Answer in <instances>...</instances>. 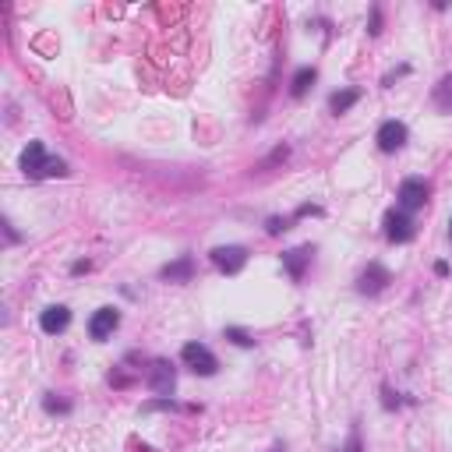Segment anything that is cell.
I'll return each mask as SVG.
<instances>
[{
	"instance_id": "obj_5",
	"label": "cell",
	"mask_w": 452,
	"mask_h": 452,
	"mask_svg": "<svg viewBox=\"0 0 452 452\" xmlns=\"http://www.w3.org/2000/svg\"><path fill=\"white\" fill-rule=\"evenodd\" d=\"M145 382H149V389H152L156 396H170V392H174V385H177V368L159 357V361H152Z\"/></svg>"
},
{
	"instance_id": "obj_9",
	"label": "cell",
	"mask_w": 452,
	"mask_h": 452,
	"mask_svg": "<svg viewBox=\"0 0 452 452\" xmlns=\"http://www.w3.org/2000/svg\"><path fill=\"white\" fill-rule=\"evenodd\" d=\"M121 325V311L117 308H99L92 318H89V336L96 339V343H103L106 336H113V329Z\"/></svg>"
},
{
	"instance_id": "obj_23",
	"label": "cell",
	"mask_w": 452,
	"mask_h": 452,
	"mask_svg": "<svg viewBox=\"0 0 452 452\" xmlns=\"http://www.w3.org/2000/svg\"><path fill=\"white\" fill-rule=\"evenodd\" d=\"M304 216H322V209H318V205H301V209L294 212V219H304Z\"/></svg>"
},
{
	"instance_id": "obj_7",
	"label": "cell",
	"mask_w": 452,
	"mask_h": 452,
	"mask_svg": "<svg viewBox=\"0 0 452 452\" xmlns=\"http://www.w3.org/2000/svg\"><path fill=\"white\" fill-rule=\"evenodd\" d=\"M407 138H410V131H407L403 121H385V124L378 128V135H375V142H378L382 152H400V149L407 145Z\"/></svg>"
},
{
	"instance_id": "obj_21",
	"label": "cell",
	"mask_w": 452,
	"mask_h": 452,
	"mask_svg": "<svg viewBox=\"0 0 452 452\" xmlns=\"http://www.w3.org/2000/svg\"><path fill=\"white\" fill-rule=\"evenodd\" d=\"M343 452H361V428H357V424L350 428V442H347Z\"/></svg>"
},
{
	"instance_id": "obj_1",
	"label": "cell",
	"mask_w": 452,
	"mask_h": 452,
	"mask_svg": "<svg viewBox=\"0 0 452 452\" xmlns=\"http://www.w3.org/2000/svg\"><path fill=\"white\" fill-rule=\"evenodd\" d=\"M18 166H22L25 177H68V163L56 159V156H46L43 142H29V149L22 152Z\"/></svg>"
},
{
	"instance_id": "obj_25",
	"label": "cell",
	"mask_w": 452,
	"mask_h": 452,
	"mask_svg": "<svg viewBox=\"0 0 452 452\" xmlns=\"http://www.w3.org/2000/svg\"><path fill=\"white\" fill-rule=\"evenodd\" d=\"M435 276H449V262H438V265H435Z\"/></svg>"
},
{
	"instance_id": "obj_20",
	"label": "cell",
	"mask_w": 452,
	"mask_h": 452,
	"mask_svg": "<svg viewBox=\"0 0 452 452\" xmlns=\"http://www.w3.org/2000/svg\"><path fill=\"white\" fill-rule=\"evenodd\" d=\"M400 403H403L400 396H392V389H389V385H382V407H385V410H396Z\"/></svg>"
},
{
	"instance_id": "obj_2",
	"label": "cell",
	"mask_w": 452,
	"mask_h": 452,
	"mask_svg": "<svg viewBox=\"0 0 452 452\" xmlns=\"http://www.w3.org/2000/svg\"><path fill=\"white\" fill-rule=\"evenodd\" d=\"M212 265L219 269V272H226V276H237L244 265H248V248H241V244H219V248H212Z\"/></svg>"
},
{
	"instance_id": "obj_16",
	"label": "cell",
	"mask_w": 452,
	"mask_h": 452,
	"mask_svg": "<svg viewBox=\"0 0 452 452\" xmlns=\"http://www.w3.org/2000/svg\"><path fill=\"white\" fill-rule=\"evenodd\" d=\"M226 339H230V343H237V347H255L251 332L241 329V325H226Z\"/></svg>"
},
{
	"instance_id": "obj_4",
	"label": "cell",
	"mask_w": 452,
	"mask_h": 452,
	"mask_svg": "<svg viewBox=\"0 0 452 452\" xmlns=\"http://www.w3.org/2000/svg\"><path fill=\"white\" fill-rule=\"evenodd\" d=\"M382 226H385V237H389L392 244H407V241H414V219H410L403 209H389L385 219H382Z\"/></svg>"
},
{
	"instance_id": "obj_3",
	"label": "cell",
	"mask_w": 452,
	"mask_h": 452,
	"mask_svg": "<svg viewBox=\"0 0 452 452\" xmlns=\"http://www.w3.org/2000/svg\"><path fill=\"white\" fill-rule=\"evenodd\" d=\"M181 361L195 371V375H216V368H219V361H216V354L205 347V343H184V350H181Z\"/></svg>"
},
{
	"instance_id": "obj_26",
	"label": "cell",
	"mask_w": 452,
	"mask_h": 452,
	"mask_svg": "<svg viewBox=\"0 0 452 452\" xmlns=\"http://www.w3.org/2000/svg\"><path fill=\"white\" fill-rule=\"evenodd\" d=\"M272 452H287V449H282V445H272Z\"/></svg>"
},
{
	"instance_id": "obj_8",
	"label": "cell",
	"mask_w": 452,
	"mask_h": 452,
	"mask_svg": "<svg viewBox=\"0 0 452 452\" xmlns=\"http://www.w3.org/2000/svg\"><path fill=\"white\" fill-rule=\"evenodd\" d=\"M400 209L403 212H414V209H424V202H428V184L421 181V177H407L403 184H400Z\"/></svg>"
},
{
	"instance_id": "obj_27",
	"label": "cell",
	"mask_w": 452,
	"mask_h": 452,
	"mask_svg": "<svg viewBox=\"0 0 452 452\" xmlns=\"http://www.w3.org/2000/svg\"><path fill=\"white\" fill-rule=\"evenodd\" d=\"M449 241H452V219H449Z\"/></svg>"
},
{
	"instance_id": "obj_6",
	"label": "cell",
	"mask_w": 452,
	"mask_h": 452,
	"mask_svg": "<svg viewBox=\"0 0 452 452\" xmlns=\"http://www.w3.org/2000/svg\"><path fill=\"white\" fill-rule=\"evenodd\" d=\"M392 282V276H389V269L385 265H378V262H371L361 276H357V290L364 294V297H378L385 287Z\"/></svg>"
},
{
	"instance_id": "obj_11",
	"label": "cell",
	"mask_w": 452,
	"mask_h": 452,
	"mask_svg": "<svg viewBox=\"0 0 452 452\" xmlns=\"http://www.w3.org/2000/svg\"><path fill=\"white\" fill-rule=\"evenodd\" d=\"M68 325H71V311H68L64 304H50V308L39 315V329H43L46 336H61Z\"/></svg>"
},
{
	"instance_id": "obj_24",
	"label": "cell",
	"mask_w": 452,
	"mask_h": 452,
	"mask_svg": "<svg viewBox=\"0 0 452 452\" xmlns=\"http://www.w3.org/2000/svg\"><path fill=\"white\" fill-rule=\"evenodd\" d=\"M89 269H92L89 258H85V262H75V265H71V276H82V272H89Z\"/></svg>"
},
{
	"instance_id": "obj_15",
	"label": "cell",
	"mask_w": 452,
	"mask_h": 452,
	"mask_svg": "<svg viewBox=\"0 0 452 452\" xmlns=\"http://www.w3.org/2000/svg\"><path fill=\"white\" fill-rule=\"evenodd\" d=\"M435 106L442 110V113H452V75H445L438 85H435Z\"/></svg>"
},
{
	"instance_id": "obj_17",
	"label": "cell",
	"mask_w": 452,
	"mask_h": 452,
	"mask_svg": "<svg viewBox=\"0 0 452 452\" xmlns=\"http://www.w3.org/2000/svg\"><path fill=\"white\" fill-rule=\"evenodd\" d=\"M43 407H46V414H71V403L68 400H53V392L43 400Z\"/></svg>"
},
{
	"instance_id": "obj_18",
	"label": "cell",
	"mask_w": 452,
	"mask_h": 452,
	"mask_svg": "<svg viewBox=\"0 0 452 452\" xmlns=\"http://www.w3.org/2000/svg\"><path fill=\"white\" fill-rule=\"evenodd\" d=\"M282 230H290V219H282V216H269L265 219V234H282Z\"/></svg>"
},
{
	"instance_id": "obj_22",
	"label": "cell",
	"mask_w": 452,
	"mask_h": 452,
	"mask_svg": "<svg viewBox=\"0 0 452 452\" xmlns=\"http://www.w3.org/2000/svg\"><path fill=\"white\" fill-rule=\"evenodd\" d=\"M368 32H371V36L382 32V8H371V25H368Z\"/></svg>"
},
{
	"instance_id": "obj_13",
	"label": "cell",
	"mask_w": 452,
	"mask_h": 452,
	"mask_svg": "<svg viewBox=\"0 0 452 452\" xmlns=\"http://www.w3.org/2000/svg\"><path fill=\"white\" fill-rule=\"evenodd\" d=\"M354 103H361V89H339V92H332V99H329V110L336 113H347Z\"/></svg>"
},
{
	"instance_id": "obj_10",
	"label": "cell",
	"mask_w": 452,
	"mask_h": 452,
	"mask_svg": "<svg viewBox=\"0 0 452 452\" xmlns=\"http://www.w3.org/2000/svg\"><path fill=\"white\" fill-rule=\"evenodd\" d=\"M311 255H315V248H311V244L282 251V269H287V276H290L294 282H301V279H304V272H308V265H311Z\"/></svg>"
},
{
	"instance_id": "obj_19",
	"label": "cell",
	"mask_w": 452,
	"mask_h": 452,
	"mask_svg": "<svg viewBox=\"0 0 452 452\" xmlns=\"http://www.w3.org/2000/svg\"><path fill=\"white\" fill-rule=\"evenodd\" d=\"M287 156H290V149H287V145H279V149H276V152H272L269 159H262V163H258V170H269V166L282 163V159H287Z\"/></svg>"
},
{
	"instance_id": "obj_12",
	"label": "cell",
	"mask_w": 452,
	"mask_h": 452,
	"mask_svg": "<svg viewBox=\"0 0 452 452\" xmlns=\"http://www.w3.org/2000/svg\"><path fill=\"white\" fill-rule=\"evenodd\" d=\"M191 276H195V258L191 255H181L177 262L159 269V279H166V282H188Z\"/></svg>"
},
{
	"instance_id": "obj_14",
	"label": "cell",
	"mask_w": 452,
	"mask_h": 452,
	"mask_svg": "<svg viewBox=\"0 0 452 452\" xmlns=\"http://www.w3.org/2000/svg\"><path fill=\"white\" fill-rule=\"evenodd\" d=\"M315 78H318V71H315L311 64H308V68H301V71L294 75V82H290V96H294V99H301V96L311 89V82H315Z\"/></svg>"
}]
</instances>
